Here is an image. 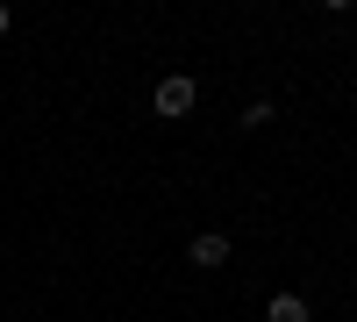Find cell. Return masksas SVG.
<instances>
[{
  "instance_id": "5b68a950",
  "label": "cell",
  "mask_w": 357,
  "mask_h": 322,
  "mask_svg": "<svg viewBox=\"0 0 357 322\" xmlns=\"http://www.w3.org/2000/svg\"><path fill=\"white\" fill-rule=\"evenodd\" d=\"M8 22H15V15H8V8H0V36H8Z\"/></svg>"
},
{
  "instance_id": "277c9868",
  "label": "cell",
  "mask_w": 357,
  "mask_h": 322,
  "mask_svg": "<svg viewBox=\"0 0 357 322\" xmlns=\"http://www.w3.org/2000/svg\"><path fill=\"white\" fill-rule=\"evenodd\" d=\"M272 115H279L272 101H250V108H243V129H264V122H272Z\"/></svg>"
},
{
  "instance_id": "7a4b0ae2",
  "label": "cell",
  "mask_w": 357,
  "mask_h": 322,
  "mask_svg": "<svg viewBox=\"0 0 357 322\" xmlns=\"http://www.w3.org/2000/svg\"><path fill=\"white\" fill-rule=\"evenodd\" d=\"M193 265H200V272L229 265V237H222V229H200V237H193Z\"/></svg>"
},
{
  "instance_id": "6da1fadb",
  "label": "cell",
  "mask_w": 357,
  "mask_h": 322,
  "mask_svg": "<svg viewBox=\"0 0 357 322\" xmlns=\"http://www.w3.org/2000/svg\"><path fill=\"white\" fill-rule=\"evenodd\" d=\"M193 101H200V86H193L186 72L158 79V94H151V108H158V115H172V122H178V115H193Z\"/></svg>"
},
{
  "instance_id": "3957f363",
  "label": "cell",
  "mask_w": 357,
  "mask_h": 322,
  "mask_svg": "<svg viewBox=\"0 0 357 322\" xmlns=\"http://www.w3.org/2000/svg\"><path fill=\"white\" fill-rule=\"evenodd\" d=\"M264 322H307V301H301V294H272Z\"/></svg>"
}]
</instances>
